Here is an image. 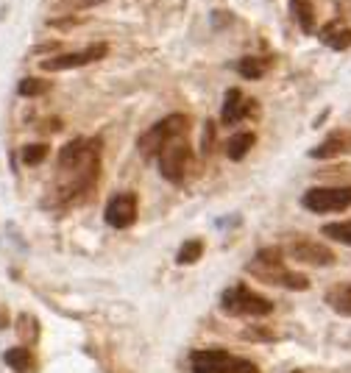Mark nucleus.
<instances>
[{
    "label": "nucleus",
    "mask_w": 351,
    "mask_h": 373,
    "mask_svg": "<svg viewBox=\"0 0 351 373\" xmlns=\"http://www.w3.org/2000/svg\"><path fill=\"white\" fill-rule=\"evenodd\" d=\"M3 362H6L11 371H17V373H31L33 368H36V360H33L31 348H26V345L9 348V351L3 354Z\"/></svg>",
    "instance_id": "nucleus-17"
},
{
    "label": "nucleus",
    "mask_w": 351,
    "mask_h": 373,
    "mask_svg": "<svg viewBox=\"0 0 351 373\" xmlns=\"http://www.w3.org/2000/svg\"><path fill=\"white\" fill-rule=\"evenodd\" d=\"M221 309L234 318H268L273 312V301L254 293L248 284H231L221 296Z\"/></svg>",
    "instance_id": "nucleus-5"
},
{
    "label": "nucleus",
    "mask_w": 351,
    "mask_h": 373,
    "mask_svg": "<svg viewBox=\"0 0 351 373\" xmlns=\"http://www.w3.org/2000/svg\"><path fill=\"white\" fill-rule=\"evenodd\" d=\"M273 65V59L271 56H243L240 62H237V72L246 78V81H259L268 70Z\"/></svg>",
    "instance_id": "nucleus-16"
},
{
    "label": "nucleus",
    "mask_w": 351,
    "mask_h": 373,
    "mask_svg": "<svg viewBox=\"0 0 351 373\" xmlns=\"http://www.w3.org/2000/svg\"><path fill=\"white\" fill-rule=\"evenodd\" d=\"M301 206L315 215L351 209V187H310L301 195Z\"/></svg>",
    "instance_id": "nucleus-7"
},
{
    "label": "nucleus",
    "mask_w": 351,
    "mask_h": 373,
    "mask_svg": "<svg viewBox=\"0 0 351 373\" xmlns=\"http://www.w3.org/2000/svg\"><path fill=\"white\" fill-rule=\"evenodd\" d=\"M109 53V45L106 42H95V45H87L84 50H75V53H59V56H51V59H42L39 67L45 72H59V70H73V67H87L93 62L106 59Z\"/></svg>",
    "instance_id": "nucleus-8"
},
{
    "label": "nucleus",
    "mask_w": 351,
    "mask_h": 373,
    "mask_svg": "<svg viewBox=\"0 0 351 373\" xmlns=\"http://www.w3.org/2000/svg\"><path fill=\"white\" fill-rule=\"evenodd\" d=\"M103 217L112 229H128L137 223V195L134 193H117L109 198L103 209Z\"/></svg>",
    "instance_id": "nucleus-11"
},
{
    "label": "nucleus",
    "mask_w": 351,
    "mask_h": 373,
    "mask_svg": "<svg viewBox=\"0 0 351 373\" xmlns=\"http://www.w3.org/2000/svg\"><path fill=\"white\" fill-rule=\"evenodd\" d=\"M0 329H6V306H0Z\"/></svg>",
    "instance_id": "nucleus-25"
},
{
    "label": "nucleus",
    "mask_w": 351,
    "mask_h": 373,
    "mask_svg": "<svg viewBox=\"0 0 351 373\" xmlns=\"http://www.w3.org/2000/svg\"><path fill=\"white\" fill-rule=\"evenodd\" d=\"M326 304L332 306L337 315L343 318H351V281H343V284H335L329 293H326Z\"/></svg>",
    "instance_id": "nucleus-18"
},
{
    "label": "nucleus",
    "mask_w": 351,
    "mask_h": 373,
    "mask_svg": "<svg viewBox=\"0 0 351 373\" xmlns=\"http://www.w3.org/2000/svg\"><path fill=\"white\" fill-rule=\"evenodd\" d=\"M59 178L45 206H73L90 195L100 175V139L75 136L59 151Z\"/></svg>",
    "instance_id": "nucleus-1"
},
{
    "label": "nucleus",
    "mask_w": 351,
    "mask_h": 373,
    "mask_svg": "<svg viewBox=\"0 0 351 373\" xmlns=\"http://www.w3.org/2000/svg\"><path fill=\"white\" fill-rule=\"evenodd\" d=\"M290 14H293V23L304 34H315L318 14H315V3L313 0H290Z\"/></svg>",
    "instance_id": "nucleus-13"
},
{
    "label": "nucleus",
    "mask_w": 351,
    "mask_h": 373,
    "mask_svg": "<svg viewBox=\"0 0 351 373\" xmlns=\"http://www.w3.org/2000/svg\"><path fill=\"white\" fill-rule=\"evenodd\" d=\"M246 273H251L254 279L265 281V284L285 287V290H307L310 287V279L304 273L290 271L288 262H285V251L276 248V245L259 248L254 254V259L246 265Z\"/></svg>",
    "instance_id": "nucleus-2"
},
{
    "label": "nucleus",
    "mask_w": 351,
    "mask_h": 373,
    "mask_svg": "<svg viewBox=\"0 0 351 373\" xmlns=\"http://www.w3.org/2000/svg\"><path fill=\"white\" fill-rule=\"evenodd\" d=\"M201 256H204V242H201V239H187V242L179 248L176 262H179V265H195Z\"/></svg>",
    "instance_id": "nucleus-19"
},
{
    "label": "nucleus",
    "mask_w": 351,
    "mask_h": 373,
    "mask_svg": "<svg viewBox=\"0 0 351 373\" xmlns=\"http://www.w3.org/2000/svg\"><path fill=\"white\" fill-rule=\"evenodd\" d=\"M51 90V84L48 81H42V78H23L20 84H17V92L23 95V98H36V95H45Z\"/></svg>",
    "instance_id": "nucleus-22"
},
{
    "label": "nucleus",
    "mask_w": 351,
    "mask_h": 373,
    "mask_svg": "<svg viewBox=\"0 0 351 373\" xmlns=\"http://www.w3.org/2000/svg\"><path fill=\"white\" fill-rule=\"evenodd\" d=\"M288 254L290 259H295V262H301V265H313V268H329V265H335L332 248H326L323 242L310 237L293 239L288 245Z\"/></svg>",
    "instance_id": "nucleus-9"
},
{
    "label": "nucleus",
    "mask_w": 351,
    "mask_h": 373,
    "mask_svg": "<svg viewBox=\"0 0 351 373\" xmlns=\"http://www.w3.org/2000/svg\"><path fill=\"white\" fill-rule=\"evenodd\" d=\"M323 237L335 239V242H343V245H351V220L326 223V226H323Z\"/></svg>",
    "instance_id": "nucleus-21"
},
{
    "label": "nucleus",
    "mask_w": 351,
    "mask_h": 373,
    "mask_svg": "<svg viewBox=\"0 0 351 373\" xmlns=\"http://www.w3.org/2000/svg\"><path fill=\"white\" fill-rule=\"evenodd\" d=\"M192 373H259L251 360L234 357L224 348H201L190 354Z\"/></svg>",
    "instance_id": "nucleus-6"
},
{
    "label": "nucleus",
    "mask_w": 351,
    "mask_h": 373,
    "mask_svg": "<svg viewBox=\"0 0 351 373\" xmlns=\"http://www.w3.org/2000/svg\"><path fill=\"white\" fill-rule=\"evenodd\" d=\"M157 162H159L162 178L170 181V184H176V187H182L190 178V170H195V153H192L187 136L170 139L157 153Z\"/></svg>",
    "instance_id": "nucleus-3"
},
{
    "label": "nucleus",
    "mask_w": 351,
    "mask_h": 373,
    "mask_svg": "<svg viewBox=\"0 0 351 373\" xmlns=\"http://www.w3.org/2000/svg\"><path fill=\"white\" fill-rule=\"evenodd\" d=\"M313 159H337V156H351V129H337L326 136L320 145L310 151Z\"/></svg>",
    "instance_id": "nucleus-12"
},
{
    "label": "nucleus",
    "mask_w": 351,
    "mask_h": 373,
    "mask_svg": "<svg viewBox=\"0 0 351 373\" xmlns=\"http://www.w3.org/2000/svg\"><path fill=\"white\" fill-rule=\"evenodd\" d=\"M20 159H23V165H42L45 159H48V145L45 142H33V145H26L23 148V153H20Z\"/></svg>",
    "instance_id": "nucleus-20"
},
{
    "label": "nucleus",
    "mask_w": 351,
    "mask_h": 373,
    "mask_svg": "<svg viewBox=\"0 0 351 373\" xmlns=\"http://www.w3.org/2000/svg\"><path fill=\"white\" fill-rule=\"evenodd\" d=\"M256 114H259V101L246 98L243 90H237V87L226 90L224 109H221V123H224V126H237V123L251 120Z\"/></svg>",
    "instance_id": "nucleus-10"
},
{
    "label": "nucleus",
    "mask_w": 351,
    "mask_h": 373,
    "mask_svg": "<svg viewBox=\"0 0 351 373\" xmlns=\"http://www.w3.org/2000/svg\"><path fill=\"white\" fill-rule=\"evenodd\" d=\"M254 145H256L254 131H237V134H231V139L226 142V156H229L231 162H243V159L251 153Z\"/></svg>",
    "instance_id": "nucleus-15"
},
{
    "label": "nucleus",
    "mask_w": 351,
    "mask_h": 373,
    "mask_svg": "<svg viewBox=\"0 0 351 373\" xmlns=\"http://www.w3.org/2000/svg\"><path fill=\"white\" fill-rule=\"evenodd\" d=\"M187 134H190V117L182 114V112H176V114H167L159 123H154L145 134L137 139V148H140L142 159H157V153H159L170 139L187 136Z\"/></svg>",
    "instance_id": "nucleus-4"
},
{
    "label": "nucleus",
    "mask_w": 351,
    "mask_h": 373,
    "mask_svg": "<svg viewBox=\"0 0 351 373\" xmlns=\"http://www.w3.org/2000/svg\"><path fill=\"white\" fill-rule=\"evenodd\" d=\"M243 337L246 340H273V335H271V332H259V329H248Z\"/></svg>",
    "instance_id": "nucleus-24"
},
{
    "label": "nucleus",
    "mask_w": 351,
    "mask_h": 373,
    "mask_svg": "<svg viewBox=\"0 0 351 373\" xmlns=\"http://www.w3.org/2000/svg\"><path fill=\"white\" fill-rule=\"evenodd\" d=\"M318 36H320V42H323L326 48H332V50H349L351 48V28H346L340 20L323 26Z\"/></svg>",
    "instance_id": "nucleus-14"
},
{
    "label": "nucleus",
    "mask_w": 351,
    "mask_h": 373,
    "mask_svg": "<svg viewBox=\"0 0 351 373\" xmlns=\"http://www.w3.org/2000/svg\"><path fill=\"white\" fill-rule=\"evenodd\" d=\"M81 20L78 17H64V20H51V26L53 28H62V31H67V28H73V26H78Z\"/></svg>",
    "instance_id": "nucleus-23"
}]
</instances>
